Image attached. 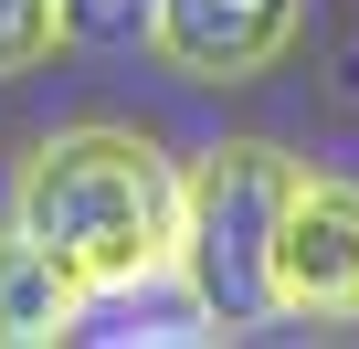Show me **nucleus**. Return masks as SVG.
Listing matches in <instances>:
<instances>
[{
	"instance_id": "f257e3e1",
	"label": "nucleus",
	"mask_w": 359,
	"mask_h": 349,
	"mask_svg": "<svg viewBox=\"0 0 359 349\" xmlns=\"http://www.w3.org/2000/svg\"><path fill=\"white\" fill-rule=\"evenodd\" d=\"M11 223L95 307H127L180 275V159L137 127H106V117L53 127L11 169Z\"/></svg>"
},
{
	"instance_id": "f03ea898",
	"label": "nucleus",
	"mask_w": 359,
	"mask_h": 349,
	"mask_svg": "<svg viewBox=\"0 0 359 349\" xmlns=\"http://www.w3.org/2000/svg\"><path fill=\"white\" fill-rule=\"evenodd\" d=\"M296 169L275 138H222L180 169V286L201 296L212 328H264L275 317V223Z\"/></svg>"
},
{
	"instance_id": "7ed1b4c3",
	"label": "nucleus",
	"mask_w": 359,
	"mask_h": 349,
	"mask_svg": "<svg viewBox=\"0 0 359 349\" xmlns=\"http://www.w3.org/2000/svg\"><path fill=\"white\" fill-rule=\"evenodd\" d=\"M275 317L285 328H359V180L296 169L275 223Z\"/></svg>"
},
{
	"instance_id": "20e7f679",
	"label": "nucleus",
	"mask_w": 359,
	"mask_h": 349,
	"mask_svg": "<svg viewBox=\"0 0 359 349\" xmlns=\"http://www.w3.org/2000/svg\"><path fill=\"white\" fill-rule=\"evenodd\" d=\"M306 32V0H158L148 11V53L180 85H254L264 64H285Z\"/></svg>"
},
{
	"instance_id": "39448f33",
	"label": "nucleus",
	"mask_w": 359,
	"mask_h": 349,
	"mask_svg": "<svg viewBox=\"0 0 359 349\" xmlns=\"http://www.w3.org/2000/svg\"><path fill=\"white\" fill-rule=\"evenodd\" d=\"M95 317V296L0 212V349H53V338H74Z\"/></svg>"
},
{
	"instance_id": "423d86ee",
	"label": "nucleus",
	"mask_w": 359,
	"mask_h": 349,
	"mask_svg": "<svg viewBox=\"0 0 359 349\" xmlns=\"http://www.w3.org/2000/svg\"><path fill=\"white\" fill-rule=\"evenodd\" d=\"M64 43H74L64 0H0V85H11V74H43Z\"/></svg>"
},
{
	"instance_id": "0eeeda50",
	"label": "nucleus",
	"mask_w": 359,
	"mask_h": 349,
	"mask_svg": "<svg viewBox=\"0 0 359 349\" xmlns=\"http://www.w3.org/2000/svg\"><path fill=\"white\" fill-rule=\"evenodd\" d=\"M148 11L158 0H64L74 43H148Z\"/></svg>"
}]
</instances>
